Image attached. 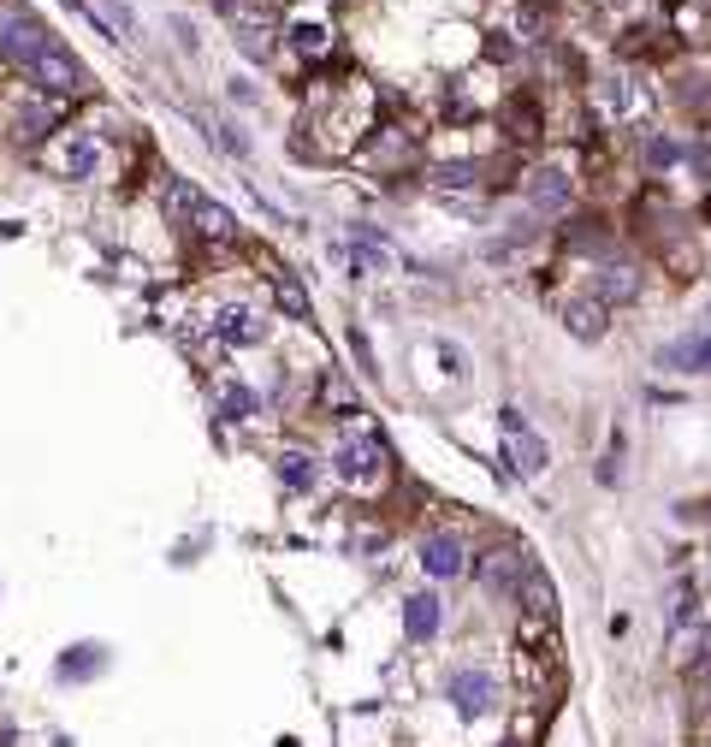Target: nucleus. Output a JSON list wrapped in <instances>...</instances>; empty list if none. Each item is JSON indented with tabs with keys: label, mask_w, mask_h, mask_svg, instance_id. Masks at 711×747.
Listing matches in <instances>:
<instances>
[{
	"label": "nucleus",
	"mask_w": 711,
	"mask_h": 747,
	"mask_svg": "<svg viewBox=\"0 0 711 747\" xmlns=\"http://www.w3.org/2000/svg\"><path fill=\"white\" fill-rule=\"evenodd\" d=\"M161 208L179 225H190V232H202V238H237V220H232V208L214 202L196 179H179V172H166V184H161Z\"/></svg>",
	"instance_id": "1"
},
{
	"label": "nucleus",
	"mask_w": 711,
	"mask_h": 747,
	"mask_svg": "<svg viewBox=\"0 0 711 747\" xmlns=\"http://www.w3.org/2000/svg\"><path fill=\"white\" fill-rule=\"evenodd\" d=\"M207 339L225 344V351H262V344L273 339V321H267V309L262 303H250V297H214L207 303Z\"/></svg>",
	"instance_id": "2"
},
{
	"label": "nucleus",
	"mask_w": 711,
	"mask_h": 747,
	"mask_svg": "<svg viewBox=\"0 0 711 747\" xmlns=\"http://www.w3.org/2000/svg\"><path fill=\"white\" fill-rule=\"evenodd\" d=\"M48 172L65 184H101V172H108V143H101V131L90 125H65L48 137Z\"/></svg>",
	"instance_id": "3"
},
{
	"label": "nucleus",
	"mask_w": 711,
	"mask_h": 747,
	"mask_svg": "<svg viewBox=\"0 0 711 747\" xmlns=\"http://www.w3.org/2000/svg\"><path fill=\"white\" fill-rule=\"evenodd\" d=\"M326 468H333V481H344L351 493H379V486L392 481V463H386V445L374 440V433H344V440L333 445V457H326Z\"/></svg>",
	"instance_id": "4"
},
{
	"label": "nucleus",
	"mask_w": 711,
	"mask_h": 747,
	"mask_svg": "<svg viewBox=\"0 0 711 747\" xmlns=\"http://www.w3.org/2000/svg\"><path fill=\"white\" fill-rule=\"evenodd\" d=\"M24 78L37 83L42 95H90V90H95L90 65H83V60H78L60 37H48V42L37 48V54L24 60Z\"/></svg>",
	"instance_id": "5"
},
{
	"label": "nucleus",
	"mask_w": 711,
	"mask_h": 747,
	"mask_svg": "<svg viewBox=\"0 0 711 747\" xmlns=\"http://www.w3.org/2000/svg\"><path fill=\"white\" fill-rule=\"evenodd\" d=\"M647 108H652L647 78L629 72V65H611V72L593 78V113L605 119V125H640Z\"/></svg>",
	"instance_id": "6"
},
{
	"label": "nucleus",
	"mask_w": 711,
	"mask_h": 747,
	"mask_svg": "<svg viewBox=\"0 0 711 747\" xmlns=\"http://www.w3.org/2000/svg\"><path fill=\"white\" fill-rule=\"evenodd\" d=\"M445 700H450V711H457L463 724H480V718H492L498 711V676L487 670V665H450L445 670Z\"/></svg>",
	"instance_id": "7"
},
{
	"label": "nucleus",
	"mask_w": 711,
	"mask_h": 747,
	"mask_svg": "<svg viewBox=\"0 0 711 747\" xmlns=\"http://www.w3.org/2000/svg\"><path fill=\"white\" fill-rule=\"evenodd\" d=\"M498 427H505V440H510V457L505 463H516V475L522 481H540L546 468H551V445H546V433H534L528 427V415L522 410H498Z\"/></svg>",
	"instance_id": "8"
},
{
	"label": "nucleus",
	"mask_w": 711,
	"mask_h": 747,
	"mask_svg": "<svg viewBox=\"0 0 711 747\" xmlns=\"http://www.w3.org/2000/svg\"><path fill=\"white\" fill-rule=\"evenodd\" d=\"M522 196H528V208H534V214L558 220V214H569V202H576V179H569V166H558V161H540V166H528Z\"/></svg>",
	"instance_id": "9"
},
{
	"label": "nucleus",
	"mask_w": 711,
	"mask_h": 747,
	"mask_svg": "<svg viewBox=\"0 0 711 747\" xmlns=\"http://www.w3.org/2000/svg\"><path fill=\"white\" fill-rule=\"evenodd\" d=\"M587 291H593L605 309H622V303H640V291H647V273H640L634 262H599L593 280H587Z\"/></svg>",
	"instance_id": "10"
},
{
	"label": "nucleus",
	"mask_w": 711,
	"mask_h": 747,
	"mask_svg": "<svg viewBox=\"0 0 711 747\" xmlns=\"http://www.w3.org/2000/svg\"><path fill=\"white\" fill-rule=\"evenodd\" d=\"M273 475H280V486H291V493L297 498H308V493H321L326 486V475H333V468H326V457H315V451H280V457H273Z\"/></svg>",
	"instance_id": "11"
},
{
	"label": "nucleus",
	"mask_w": 711,
	"mask_h": 747,
	"mask_svg": "<svg viewBox=\"0 0 711 747\" xmlns=\"http://www.w3.org/2000/svg\"><path fill=\"white\" fill-rule=\"evenodd\" d=\"M421 569L433 582H457V576H468V546L457 541V534H427L421 541Z\"/></svg>",
	"instance_id": "12"
},
{
	"label": "nucleus",
	"mask_w": 711,
	"mask_h": 747,
	"mask_svg": "<svg viewBox=\"0 0 711 747\" xmlns=\"http://www.w3.org/2000/svg\"><path fill=\"white\" fill-rule=\"evenodd\" d=\"M658 369H670V374H705L711 369V333H688V339H676L658 351Z\"/></svg>",
	"instance_id": "13"
},
{
	"label": "nucleus",
	"mask_w": 711,
	"mask_h": 747,
	"mask_svg": "<svg viewBox=\"0 0 711 747\" xmlns=\"http://www.w3.org/2000/svg\"><path fill=\"white\" fill-rule=\"evenodd\" d=\"M563 326H569V339L599 344L605 326H611V309H605L599 297H569V303H563Z\"/></svg>",
	"instance_id": "14"
},
{
	"label": "nucleus",
	"mask_w": 711,
	"mask_h": 747,
	"mask_svg": "<svg viewBox=\"0 0 711 747\" xmlns=\"http://www.w3.org/2000/svg\"><path fill=\"white\" fill-rule=\"evenodd\" d=\"M386 262H392V238L379 232V225H368V220L351 225V267L356 273H379Z\"/></svg>",
	"instance_id": "15"
},
{
	"label": "nucleus",
	"mask_w": 711,
	"mask_h": 747,
	"mask_svg": "<svg viewBox=\"0 0 711 747\" xmlns=\"http://www.w3.org/2000/svg\"><path fill=\"white\" fill-rule=\"evenodd\" d=\"M522 576H528L522 552H487V558H480V582H487V594H516Z\"/></svg>",
	"instance_id": "16"
},
{
	"label": "nucleus",
	"mask_w": 711,
	"mask_h": 747,
	"mask_svg": "<svg viewBox=\"0 0 711 747\" xmlns=\"http://www.w3.org/2000/svg\"><path fill=\"white\" fill-rule=\"evenodd\" d=\"M214 410L225 415V422L244 427V422H255V415H262V392H250L244 380H220V386H214Z\"/></svg>",
	"instance_id": "17"
},
{
	"label": "nucleus",
	"mask_w": 711,
	"mask_h": 747,
	"mask_svg": "<svg viewBox=\"0 0 711 747\" xmlns=\"http://www.w3.org/2000/svg\"><path fill=\"white\" fill-rule=\"evenodd\" d=\"M439 599H433V594H404V635L409 640H433V635H439Z\"/></svg>",
	"instance_id": "18"
},
{
	"label": "nucleus",
	"mask_w": 711,
	"mask_h": 747,
	"mask_svg": "<svg viewBox=\"0 0 711 747\" xmlns=\"http://www.w3.org/2000/svg\"><path fill=\"white\" fill-rule=\"evenodd\" d=\"M480 184V166L475 161H439L433 166V190H450V196H468Z\"/></svg>",
	"instance_id": "19"
},
{
	"label": "nucleus",
	"mask_w": 711,
	"mask_h": 747,
	"mask_svg": "<svg viewBox=\"0 0 711 747\" xmlns=\"http://www.w3.org/2000/svg\"><path fill=\"white\" fill-rule=\"evenodd\" d=\"M291 48H297V54H326V48H333V24L326 19H291Z\"/></svg>",
	"instance_id": "20"
},
{
	"label": "nucleus",
	"mask_w": 711,
	"mask_h": 747,
	"mask_svg": "<svg viewBox=\"0 0 711 747\" xmlns=\"http://www.w3.org/2000/svg\"><path fill=\"white\" fill-rule=\"evenodd\" d=\"M42 125H48V108H42V101H19V108H12V137H19V143H37Z\"/></svg>",
	"instance_id": "21"
},
{
	"label": "nucleus",
	"mask_w": 711,
	"mask_h": 747,
	"mask_svg": "<svg viewBox=\"0 0 711 747\" xmlns=\"http://www.w3.org/2000/svg\"><path fill=\"white\" fill-rule=\"evenodd\" d=\"M108 658H101V647L95 640H83V647H65V658H60V676H95Z\"/></svg>",
	"instance_id": "22"
},
{
	"label": "nucleus",
	"mask_w": 711,
	"mask_h": 747,
	"mask_svg": "<svg viewBox=\"0 0 711 747\" xmlns=\"http://www.w3.org/2000/svg\"><path fill=\"white\" fill-rule=\"evenodd\" d=\"M676 101H682L688 113H705L711 108V78L705 72H693V78L682 72V78H676Z\"/></svg>",
	"instance_id": "23"
},
{
	"label": "nucleus",
	"mask_w": 711,
	"mask_h": 747,
	"mask_svg": "<svg viewBox=\"0 0 711 747\" xmlns=\"http://www.w3.org/2000/svg\"><path fill=\"white\" fill-rule=\"evenodd\" d=\"M640 161H647V172H670L676 161H682V143H670V137H647V149H640Z\"/></svg>",
	"instance_id": "24"
},
{
	"label": "nucleus",
	"mask_w": 711,
	"mask_h": 747,
	"mask_svg": "<svg viewBox=\"0 0 711 747\" xmlns=\"http://www.w3.org/2000/svg\"><path fill=\"white\" fill-rule=\"evenodd\" d=\"M101 12H108V24L119 30V37H125V42H136V19H131V7H125V0H101Z\"/></svg>",
	"instance_id": "25"
},
{
	"label": "nucleus",
	"mask_w": 711,
	"mask_h": 747,
	"mask_svg": "<svg viewBox=\"0 0 711 747\" xmlns=\"http://www.w3.org/2000/svg\"><path fill=\"white\" fill-rule=\"evenodd\" d=\"M439 356H445V374H450V380H468V356H463V344L439 339Z\"/></svg>",
	"instance_id": "26"
},
{
	"label": "nucleus",
	"mask_w": 711,
	"mask_h": 747,
	"mask_svg": "<svg viewBox=\"0 0 711 747\" xmlns=\"http://www.w3.org/2000/svg\"><path fill=\"white\" fill-rule=\"evenodd\" d=\"M599 7H605V12H634L640 0H599Z\"/></svg>",
	"instance_id": "27"
},
{
	"label": "nucleus",
	"mask_w": 711,
	"mask_h": 747,
	"mask_svg": "<svg viewBox=\"0 0 711 747\" xmlns=\"http://www.w3.org/2000/svg\"><path fill=\"white\" fill-rule=\"evenodd\" d=\"M510 747H516V741H510Z\"/></svg>",
	"instance_id": "28"
}]
</instances>
